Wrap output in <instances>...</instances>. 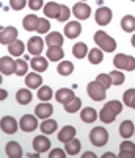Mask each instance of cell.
Instances as JSON below:
<instances>
[{
  "label": "cell",
  "mask_w": 135,
  "mask_h": 158,
  "mask_svg": "<svg viewBox=\"0 0 135 158\" xmlns=\"http://www.w3.org/2000/svg\"><path fill=\"white\" fill-rule=\"evenodd\" d=\"M54 113V106L49 102H41L35 106V116L38 119H49Z\"/></svg>",
  "instance_id": "8fae6325"
},
{
  "label": "cell",
  "mask_w": 135,
  "mask_h": 158,
  "mask_svg": "<svg viewBox=\"0 0 135 158\" xmlns=\"http://www.w3.org/2000/svg\"><path fill=\"white\" fill-rule=\"evenodd\" d=\"M98 111L93 108V106H85V108H82L80 110V119H82V122H85V124H93L96 119H98Z\"/></svg>",
  "instance_id": "e0dca14e"
},
{
  "label": "cell",
  "mask_w": 135,
  "mask_h": 158,
  "mask_svg": "<svg viewBox=\"0 0 135 158\" xmlns=\"http://www.w3.org/2000/svg\"><path fill=\"white\" fill-rule=\"evenodd\" d=\"M89 141L96 147H102L108 143V131L104 127H94L89 131Z\"/></svg>",
  "instance_id": "3957f363"
},
{
  "label": "cell",
  "mask_w": 135,
  "mask_h": 158,
  "mask_svg": "<svg viewBox=\"0 0 135 158\" xmlns=\"http://www.w3.org/2000/svg\"><path fill=\"white\" fill-rule=\"evenodd\" d=\"M28 67H30V64H28L27 61L17 58V60H16V72H14V75H17V77L27 75V74H28Z\"/></svg>",
  "instance_id": "e575fe53"
},
{
  "label": "cell",
  "mask_w": 135,
  "mask_h": 158,
  "mask_svg": "<svg viewBox=\"0 0 135 158\" xmlns=\"http://www.w3.org/2000/svg\"><path fill=\"white\" fill-rule=\"evenodd\" d=\"M36 96H38V99H39L41 102H49L55 94H54V91H52L50 86H41V88H38Z\"/></svg>",
  "instance_id": "836d02e7"
},
{
  "label": "cell",
  "mask_w": 135,
  "mask_h": 158,
  "mask_svg": "<svg viewBox=\"0 0 135 158\" xmlns=\"http://www.w3.org/2000/svg\"><path fill=\"white\" fill-rule=\"evenodd\" d=\"M49 30H50V19H47V17H39L38 27H36V33L46 35V33H49Z\"/></svg>",
  "instance_id": "8d00e7d4"
},
{
  "label": "cell",
  "mask_w": 135,
  "mask_h": 158,
  "mask_svg": "<svg viewBox=\"0 0 135 158\" xmlns=\"http://www.w3.org/2000/svg\"><path fill=\"white\" fill-rule=\"evenodd\" d=\"M27 2H28V0H10V6H11L14 11H20V10L25 8Z\"/></svg>",
  "instance_id": "ee69618b"
},
{
  "label": "cell",
  "mask_w": 135,
  "mask_h": 158,
  "mask_svg": "<svg viewBox=\"0 0 135 158\" xmlns=\"http://www.w3.org/2000/svg\"><path fill=\"white\" fill-rule=\"evenodd\" d=\"M82 33V25L79 20H69L68 24L64 25V36L69 38V39H76L79 38Z\"/></svg>",
  "instance_id": "30bf717a"
},
{
  "label": "cell",
  "mask_w": 135,
  "mask_h": 158,
  "mask_svg": "<svg viewBox=\"0 0 135 158\" xmlns=\"http://www.w3.org/2000/svg\"><path fill=\"white\" fill-rule=\"evenodd\" d=\"M33 150H36L38 153H42V152H47L50 149V139L46 138V135H39V136H35L33 138Z\"/></svg>",
  "instance_id": "7c38bea8"
},
{
  "label": "cell",
  "mask_w": 135,
  "mask_h": 158,
  "mask_svg": "<svg viewBox=\"0 0 135 158\" xmlns=\"http://www.w3.org/2000/svg\"><path fill=\"white\" fill-rule=\"evenodd\" d=\"M135 69V58L132 55H127V64H126V71L130 72Z\"/></svg>",
  "instance_id": "c3c4849f"
},
{
  "label": "cell",
  "mask_w": 135,
  "mask_h": 158,
  "mask_svg": "<svg viewBox=\"0 0 135 158\" xmlns=\"http://www.w3.org/2000/svg\"><path fill=\"white\" fill-rule=\"evenodd\" d=\"M66 152H64V149H54V150H50V153H49V158H66Z\"/></svg>",
  "instance_id": "7dc6e473"
},
{
  "label": "cell",
  "mask_w": 135,
  "mask_h": 158,
  "mask_svg": "<svg viewBox=\"0 0 135 158\" xmlns=\"http://www.w3.org/2000/svg\"><path fill=\"white\" fill-rule=\"evenodd\" d=\"M80 2H86V0H80Z\"/></svg>",
  "instance_id": "680465c9"
},
{
  "label": "cell",
  "mask_w": 135,
  "mask_h": 158,
  "mask_svg": "<svg viewBox=\"0 0 135 158\" xmlns=\"http://www.w3.org/2000/svg\"><path fill=\"white\" fill-rule=\"evenodd\" d=\"M133 136H135V133H133Z\"/></svg>",
  "instance_id": "94428289"
},
{
  "label": "cell",
  "mask_w": 135,
  "mask_h": 158,
  "mask_svg": "<svg viewBox=\"0 0 135 158\" xmlns=\"http://www.w3.org/2000/svg\"><path fill=\"white\" fill-rule=\"evenodd\" d=\"M96 81H98L101 86H104L105 89H108V88L111 86V78H110L108 74H99V75L96 77Z\"/></svg>",
  "instance_id": "b9f144b4"
},
{
  "label": "cell",
  "mask_w": 135,
  "mask_h": 158,
  "mask_svg": "<svg viewBox=\"0 0 135 158\" xmlns=\"http://www.w3.org/2000/svg\"><path fill=\"white\" fill-rule=\"evenodd\" d=\"M133 99H135V89L130 88V89H127V91H124V94H123V105L132 106Z\"/></svg>",
  "instance_id": "60d3db41"
},
{
  "label": "cell",
  "mask_w": 135,
  "mask_h": 158,
  "mask_svg": "<svg viewBox=\"0 0 135 158\" xmlns=\"http://www.w3.org/2000/svg\"><path fill=\"white\" fill-rule=\"evenodd\" d=\"M36 127H39V122H38V118L35 114H24L19 121V128L22 131H33L36 130Z\"/></svg>",
  "instance_id": "5b68a950"
},
{
  "label": "cell",
  "mask_w": 135,
  "mask_h": 158,
  "mask_svg": "<svg viewBox=\"0 0 135 158\" xmlns=\"http://www.w3.org/2000/svg\"><path fill=\"white\" fill-rule=\"evenodd\" d=\"M44 42L47 44V47H50V46H63L64 38L58 31H49V35L46 36V39H44Z\"/></svg>",
  "instance_id": "4316f807"
},
{
  "label": "cell",
  "mask_w": 135,
  "mask_h": 158,
  "mask_svg": "<svg viewBox=\"0 0 135 158\" xmlns=\"http://www.w3.org/2000/svg\"><path fill=\"white\" fill-rule=\"evenodd\" d=\"M116 116H118L116 113L111 111V110H110L108 106H105V105H104V108L99 111V119H101L104 124H111V122L116 119Z\"/></svg>",
  "instance_id": "83f0119b"
},
{
  "label": "cell",
  "mask_w": 135,
  "mask_h": 158,
  "mask_svg": "<svg viewBox=\"0 0 135 158\" xmlns=\"http://www.w3.org/2000/svg\"><path fill=\"white\" fill-rule=\"evenodd\" d=\"M88 52H89V49H88V46H86L85 42H76L74 47H72V55H74L77 60L85 58V56L88 55Z\"/></svg>",
  "instance_id": "4dcf8cb0"
},
{
  "label": "cell",
  "mask_w": 135,
  "mask_h": 158,
  "mask_svg": "<svg viewBox=\"0 0 135 158\" xmlns=\"http://www.w3.org/2000/svg\"><path fill=\"white\" fill-rule=\"evenodd\" d=\"M108 75H110V78H111V85H115V86L123 85V83H124V80H126V75H124L120 69L111 71V74H108Z\"/></svg>",
  "instance_id": "f35d334b"
},
{
  "label": "cell",
  "mask_w": 135,
  "mask_h": 158,
  "mask_svg": "<svg viewBox=\"0 0 135 158\" xmlns=\"http://www.w3.org/2000/svg\"><path fill=\"white\" fill-rule=\"evenodd\" d=\"M132 108L135 110V99H133V102H132Z\"/></svg>",
  "instance_id": "6f0895ef"
},
{
  "label": "cell",
  "mask_w": 135,
  "mask_h": 158,
  "mask_svg": "<svg viewBox=\"0 0 135 158\" xmlns=\"http://www.w3.org/2000/svg\"><path fill=\"white\" fill-rule=\"evenodd\" d=\"M105 106H108L111 111H115L116 114H120L123 111V102H120V100H110V102L105 103Z\"/></svg>",
  "instance_id": "7bdbcfd3"
},
{
  "label": "cell",
  "mask_w": 135,
  "mask_h": 158,
  "mask_svg": "<svg viewBox=\"0 0 135 158\" xmlns=\"http://www.w3.org/2000/svg\"><path fill=\"white\" fill-rule=\"evenodd\" d=\"M133 133H135V125L132 121H123L120 124V135H121V138L127 139L130 136H133Z\"/></svg>",
  "instance_id": "d4e9b609"
},
{
  "label": "cell",
  "mask_w": 135,
  "mask_h": 158,
  "mask_svg": "<svg viewBox=\"0 0 135 158\" xmlns=\"http://www.w3.org/2000/svg\"><path fill=\"white\" fill-rule=\"evenodd\" d=\"M104 60V52L99 49V47H94V49H89L88 52V61L91 64H101Z\"/></svg>",
  "instance_id": "d6a6232c"
},
{
  "label": "cell",
  "mask_w": 135,
  "mask_h": 158,
  "mask_svg": "<svg viewBox=\"0 0 135 158\" xmlns=\"http://www.w3.org/2000/svg\"><path fill=\"white\" fill-rule=\"evenodd\" d=\"M64 56V50H63V46H50L47 47L46 50V58L49 61H61Z\"/></svg>",
  "instance_id": "2e32d148"
},
{
  "label": "cell",
  "mask_w": 135,
  "mask_h": 158,
  "mask_svg": "<svg viewBox=\"0 0 135 158\" xmlns=\"http://www.w3.org/2000/svg\"><path fill=\"white\" fill-rule=\"evenodd\" d=\"M126 64H127V55L124 53H116L113 58V66L120 71H126Z\"/></svg>",
  "instance_id": "74e56055"
},
{
  "label": "cell",
  "mask_w": 135,
  "mask_h": 158,
  "mask_svg": "<svg viewBox=\"0 0 135 158\" xmlns=\"http://www.w3.org/2000/svg\"><path fill=\"white\" fill-rule=\"evenodd\" d=\"M111 19H113V13H111V10L108 6H99L94 13V20L96 24L104 27V25H108Z\"/></svg>",
  "instance_id": "277c9868"
},
{
  "label": "cell",
  "mask_w": 135,
  "mask_h": 158,
  "mask_svg": "<svg viewBox=\"0 0 135 158\" xmlns=\"http://www.w3.org/2000/svg\"><path fill=\"white\" fill-rule=\"evenodd\" d=\"M130 44H132V47L135 49V33L132 35V38H130Z\"/></svg>",
  "instance_id": "db71d44e"
},
{
  "label": "cell",
  "mask_w": 135,
  "mask_h": 158,
  "mask_svg": "<svg viewBox=\"0 0 135 158\" xmlns=\"http://www.w3.org/2000/svg\"><path fill=\"white\" fill-rule=\"evenodd\" d=\"M71 10L68 8L66 5H60V11H58V16H57V20L58 22H68L71 17Z\"/></svg>",
  "instance_id": "ab89813d"
},
{
  "label": "cell",
  "mask_w": 135,
  "mask_h": 158,
  "mask_svg": "<svg viewBox=\"0 0 135 158\" xmlns=\"http://www.w3.org/2000/svg\"><path fill=\"white\" fill-rule=\"evenodd\" d=\"M80 149H82V144H80V141H79L77 138L64 143V152H66L68 155H72V156H74V155H77V153L80 152Z\"/></svg>",
  "instance_id": "f1b7e54d"
},
{
  "label": "cell",
  "mask_w": 135,
  "mask_h": 158,
  "mask_svg": "<svg viewBox=\"0 0 135 158\" xmlns=\"http://www.w3.org/2000/svg\"><path fill=\"white\" fill-rule=\"evenodd\" d=\"M58 11H60V5L57 2H49V3H46L42 6L44 17H47V19H57Z\"/></svg>",
  "instance_id": "cb8c5ba5"
},
{
  "label": "cell",
  "mask_w": 135,
  "mask_h": 158,
  "mask_svg": "<svg viewBox=\"0 0 135 158\" xmlns=\"http://www.w3.org/2000/svg\"><path fill=\"white\" fill-rule=\"evenodd\" d=\"M93 39H94V42H96V46H98L102 52L111 53V52L116 50V41H115V38H111L110 35H107L104 30L96 31Z\"/></svg>",
  "instance_id": "6da1fadb"
},
{
  "label": "cell",
  "mask_w": 135,
  "mask_h": 158,
  "mask_svg": "<svg viewBox=\"0 0 135 158\" xmlns=\"http://www.w3.org/2000/svg\"><path fill=\"white\" fill-rule=\"evenodd\" d=\"M27 5H28V8L32 11H38V10H41L44 6V2H42V0H28Z\"/></svg>",
  "instance_id": "bcb514c9"
},
{
  "label": "cell",
  "mask_w": 135,
  "mask_h": 158,
  "mask_svg": "<svg viewBox=\"0 0 135 158\" xmlns=\"http://www.w3.org/2000/svg\"><path fill=\"white\" fill-rule=\"evenodd\" d=\"M7 97H8V93L5 91L3 88H0V102H3V100H5Z\"/></svg>",
  "instance_id": "f907efd6"
},
{
  "label": "cell",
  "mask_w": 135,
  "mask_h": 158,
  "mask_svg": "<svg viewBox=\"0 0 135 158\" xmlns=\"http://www.w3.org/2000/svg\"><path fill=\"white\" fill-rule=\"evenodd\" d=\"M2 80H3V75H2V72H0V85H2Z\"/></svg>",
  "instance_id": "9f6ffc18"
},
{
  "label": "cell",
  "mask_w": 135,
  "mask_h": 158,
  "mask_svg": "<svg viewBox=\"0 0 135 158\" xmlns=\"http://www.w3.org/2000/svg\"><path fill=\"white\" fill-rule=\"evenodd\" d=\"M32 99H33V94H32V89H28V88H22L16 93V100L20 105H28L32 102Z\"/></svg>",
  "instance_id": "603a6c76"
},
{
  "label": "cell",
  "mask_w": 135,
  "mask_h": 158,
  "mask_svg": "<svg viewBox=\"0 0 135 158\" xmlns=\"http://www.w3.org/2000/svg\"><path fill=\"white\" fill-rule=\"evenodd\" d=\"M120 150H126V152L135 153V144H133L132 141H129V139H124V141L121 143V146H120Z\"/></svg>",
  "instance_id": "f6af8a7d"
},
{
  "label": "cell",
  "mask_w": 135,
  "mask_h": 158,
  "mask_svg": "<svg viewBox=\"0 0 135 158\" xmlns=\"http://www.w3.org/2000/svg\"><path fill=\"white\" fill-rule=\"evenodd\" d=\"M76 138V128L72 125H64L58 131V141L60 143H68Z\"/></svg>",
  "instance_id": "d6986e66"
},
{
  "label": "cell",
  "mask_w": 135,
  "mask_h": 158,
  "mask_svg": "<svg viewBox=\"0 0 135 158\" xmlns=\"http://www.w3.org/2000/svg\"><path fill=\"white\" fill-rule=\"evenodd\" d=\"M101 158H118V155L111 153V152H105V153H102V156H101Z\"/></svg>",
  "instance_id": "f5cc1de1"
},
{
  "label": "cell",
  "mask_w": 135,
  "mask_h": 158,
  "mask_svg": "<svg viewBox=\"0 0 135 158\" xmlns=\"http://www.w3.org/2000/svg\"><path fill=\"white\" fill-rule=\"evenodd\" d=\"M39 128H41L42 135H52V133L57 131L58 124H57V121H54L50 118L49 119H42V122L39 124Z\"/></svg>",
  "instance_id": "484cf974"
},
{
  "label": "cell",
  "mask_w": 135,
  "mask_h": 158,
  "mask_svg": "<svg viewBox=\"0 0 135 158\" xmlns=\"http://www.w3.org/2000/svg\"><path fill=\"white\" fill-rule=\"evenodd\" d=\"M44 39L42 38H39V36H32L30 39H28V42H27V50L33 55V56H36V55H41L42 53V50H44Z\"/></svg>",
  "instance_id": "52a82bcc"
},
{
  "label": "cell",
  "mask_w": 135,
  "mask_h": 158,
  "mask_svg": "<svg viewBox=\"0 0 135 158\" xmlns=\"http://www.w3.org/2000/svg\"><path fill=\"white\" fill-rule=\"evenodd\" d=\"M80 110H82V100H80L79 97H74L69 103L64 105V111H66V113H71V114H72V113L80 111Z\"/></svg>",
  "instance_id": "d590c367"
},
{
  "label": "cell",
  "mask_w": 135,
  "mask_h": 158,
  "mask_svg": "<svg viewBox=\"0 0 135 158\" xmlns=\"http://www.w3.org/2000/svg\"><path fill=\"white\" fill-rule=\"evenodd\" d=\"M28 158H39V153H38V152H35V153H30V155H28Z\"/></svg>",
  "instance_id": "11a10c76"
},
{
  "label": "cell",
  "mask_w": 135,
  "mask_h": 158,
  "mask_svg": "<svg viewBox=\"0 0 135 158\" xmlns=\"http://www.w3.org/2000/svg\"><path fill=\"white\" fill-rule=\"evenodd\" d=\"M71 11L79 20H85V19H88L89 16H91V8H89V5L86 2H77L72 6Z\"/></svg>",
  "instance_id": "ba28073f"
},
{
  "label": "cell",
  "mask_w": 135,
  "mask_h": 158,
  "mask_svg": "<svg viewBox=\"0 0 135 158\" xmlns=\"http://www.w3.org/2000/svg\"><path fill=\"white\" fill-rule=\"evenodd\" d=\"M86 93H88L89 97H91V100H94V102H102L107 97V89L104 86H101L96 80L89 81L86 85Z\"/></svg>",
  "instance_id": "7a4b0ae2"
},
{
  "label": "cell",
  "mask_w": 135,
  "mask_h": 158,
  "mask_svg": "<svg viewBox=\"0 0 135 158\" xmlns=\"http://www.w3.org/2000/svg\"><path fill=\"white\" fill-rule=\"evenodd\" d=\"M74 97H76V96H74V91H72V89H69V88H60L58 91L55 93V99H57V102L61 103V105L69 103Z\"/></svg>",
  "instance_id": "9a60e30c"
},
{
  "label": "cell",
  "mask_w": 135,
  "mask_h": 158,
  "mask_svg": "<svg viewBox=\"0 0 135 158\" xmlns=\"http://www.w3.org/2000/svg\"><path fill=\"white\" fill-rule=\"evenodd\" d=\"M38 22H39V17L36 14L30 13L22 19V27H24V30H27V31H36Z\"/></svg>",
  "instance_id": "ffe728a7"
},
{
  "label": "cell",
  "mask_w": 135,
  "mask_h": 158,
  "mask_svg": "<svg viewBox=\"0 0 135 158\" xmlns=\"http://www.w3.org/2000/svg\"><path fill=\"white\" fill-rule=\"evenodd\" d=\"M30 67H32L35 72L41 74V72H44V71H47V67H49V60L44 58V56H41V55H36V56L32 58Z\"/></svg>",
  "instance_id": "5bb4252c"
},
{
  "label": "cell",
  "mask_w": 135,
  "mask_h": 158,
  "mask_svg": "<svg viewBox=\"0 0 135 158\" xmlns=\"http://www.w3.org/2000/svg\"><path fill=\"white\" fill-rule=\"evenodd\" d=\"M121 28L126 33H133L135 31V17L132 14H126L121 19Z\"/></svg>",
  "instance_id": "f546056e"
},
{
  "label": "cell",
  "mask_w": 135,
  "mask_h": 158,
  "mask_svg": "<svg viewBox=\"0 0 135 158\" xmlns=\"http://www.w3.org/2000/svg\"><path fill=\"white\" fill-rule=\"evenodd\" d=\"M16 39H17V28H14V27H5L0 31V44L10 46V44Z\"/></svg>",
  "instance_id": "4fadbf2b"
},
{
  "label": "cell",
  "mask_w": 135,
  "mask_h": 158,
  "mask_svg": "<svg viewBox=\"0 0 135 158\" xmlns=\"http://www.w3.org/2000/svg\"><path fill=\"white\" fill-rule=\"evenodd\" d=\"M19 128V122L13 116H3L0 119V130L7 135H14Z\"/></svg>",
  "instance_id": "8992f818"
},
{
  "label": "cell",
  "mask_w": 135,
  "mask_h": 158,
  "mask_svg": "<svg viewBox=\"0 0 135 158\" xmlns=\"http://www.w3.org/2000/svg\"><path fill=\"white\" fill-rule=\"evenodd\" d=\"M0 72L2 75H13L16 72V60H13L11 55L0 58Z\"/></svg>",
  "instance_id": "9c48e42d"
},
{
  "label": "cell",
  "mask_w": 135,
  "mask_h": 158,
  "mask_svg": "<svg viewBox=\"0 0 135 158\" xmlns=\"http://www.w3.org/2000/svg\"><path fill=\"white\" fill-rule=\"evenodd\" d=\"M57 72L61 75V77H68V75H71L74 72V64L71 61H61L58 63L57 66Z\"/></svg>",
  "instance_id": "1f68e13d"
},
{
  "label": "cell",
  "mask_w": 135,
  "mask_h": 158,
  "mask_svg": "<svg viewBox=\"0 0 135 158\" xmlns=\"http://www.w3.org/2000/svg\"><path fill=\"white\" fill-rule=\"evenodd\" d=\"M5 152L8 158H22V147L17 141H10L5 146Z\"/></svg>",
  "instance_id": "44dd1931"
},
{
  "label": "cell",
  "mask_w": 135,
  "mask_h": 158,
  "mask_svg": "<svg viewBox=\"0 0 135 158\" xmlns=\"http://www.w3.org/2000/svg\"><path fill=\"white\" fill-rule=\"evenodd\" d=\"M25 49H27V46H25V44L22 42L20 39L13 41L10 46H8V52H10V55H11V56H16V58H19L22 53H24Z\"/></svg>",
  "instance_id": "7402d4cb"
},
{
  "label": "cell",
  "mask_w": 135,
  "mask_h": 158,
  "mask_svg": "<svg viewBox=\"0 0 135 158\" xmlns=\"http://www.w3.org/2000/svg\"><path fill=\"white\" fill-rule=\"evenodd\" d=\"M80 158H98V156H96V153H94V152H85Z\"/></svg>",
  "instance_id": "816d5d0a"
},
{
  "label": "cell",
  "mask_w": 135,
  "mask_h": 158,
  "mask_svg": "<svg viewBox=\"0 0 135 158\" xmlns=\"http://www.w3.org/2000/svg\"><path fill=\"white\" fill-rule=\"evenodd\" d=\"M118 158H135V153H132V152H126V150H120Z\"/></svg>",
  "instance_id": "681fc988"
},
{
  "label": "cell",
  "mask_w": 135,
  "mask_h": 158,
  "mask_svg": "<svg viewBox=\"0 0 135 158\" xmlns=\"http://www.w3.org/2000/svg\"><path fill=\"white\" fill-rule=\"evenodd\" d=\"M25 86L28 89H36V88H41L42 86V77L38 74V72H30L25 75Z\"/></svg>",
  "instance_id": "ac0fdd59"
},
{
  "label": "cell",
  "mask_w": 135,
  "mask_h": 158,
  "mask_svg": "<svg viewBox=\"0 0 135 158\" xmlns=\"http://www.w3.org/2000/svg\"><path fill=\"white\" fill-rule=\"evenodd\" d=\"M132 2H135V0H132Z\"/></svg>",
  "instance_id": "91938a15"
}]
</instances>
